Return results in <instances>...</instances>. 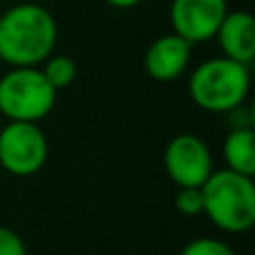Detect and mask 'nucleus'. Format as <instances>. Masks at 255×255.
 <instances>
[{"label": "nucleus", "instance_id": "f257e3e1", "mask_svg": "<svg viewBox=\"0 0 255 255\" xmlns=\"http://www.w3.org/2000/svg\"><path fill=\"white\" fill-rule=\"evenodd\" d=\"M56 40L58 25L43 4L20 2L0 13V61L9 67H40Z\"/></svg>", "mask_w": 255, "mask_h": 255}, {"label": "nucleus", "instance_id": "f03ea898", "mask_svg": "<svg viewBox=\"0 0 255 255\" xmlns=\"http://www.w3.org/2000/svg\"><path fill=\"white\" fill-rule=\"evenodd\" d=\"M251 92V65L215 56L204 61L188 76V94L193 103L211 115H229L244 106Z\"/></svg>", "mask_w": 255, "mask_h": 255}, {"label": "nucleus", "instance_id": "7ed1b4c3", "mask_svg": "<svg viewBox=\"0 0 255 255\" xmlns=\"http://www.w3.org/2000/svg\"><path fill=\"white\" fill-rule=\"evenodd\" d=\"M204 213L213 226L224 233H247L255 224V184L253 177L229 168L213 170L202 186Z\"/></svg>", "mask_w": 255, "mask_h": 255}, {"label": "nucleus", "instance_id": "20e7f679", "mask_svg": "<svg viewBox=\"0 0 255 255\" xmlns=\"http://www.w3.org/2000/svg\"><path fill=\"white\" fill-rule=\"evenodd\" d=\"M56 99L40 67H11L0 76V115L7 121L38 124L52 115Z\"/></svg>", "mask_w": 255, "mask_h": 255}, {"label": "nucleus", "instance_id": "39448f33", "mask_svg": "<svg viewBox=\"0 0 255 255\" xmlns=\"http://www.w3.org/2000/svg\"><path fill=\"white\" fill-rule=\"evenodd\" d=\"M49 143L38 124L7 121L0 130V168L13 177H31L45 166Z\"/></svg>", "mask_w": 255, "mask_h": 255}, {"label": "nucleus", "instance_id": "423d86ee", "mask_svg": "<svg viewBox=\"0 0 255 255\" xmlns=\"http://www.w3.org/2000/svg\"><path fill=\"white\" fill-rule=\"evenodd\" d=\"M163 168L177 188H202L215 170L208 143L190 132H181L168 141L163 150Z\"/></svg>", "mask_w": 255, "mask_h": 255}, {"label": "nucleus", "instance_id": "0eeeda50", "mask_svg": "<svg viewBox=\"0 0 255 255\" xmlns=\"http://www.w3.org/2000/svg\"><path fill=\"white\" fill-rule=\"evenodd\" d=\"M226 13H229L226 0H172V34L181 36L190 45L208 43L215 38Z\"/></svg>", "mask_w": 255, "mask_h": 255}, {"label": "nucleus", "instance_id": "6e6552de", "mask_svg": "<svg viewBox=\"0 0 255 255\" xmlns=\"http://www.w3.org/2000/svg\"><path fill=\"white\" fill-rule=\"evenodd\" d=\"M190 54H193V45L186 43L181 36L172 31L157 36L143 54V70L152 81L172 83L188 70Z\"/></svg>", "mask_w": 255, "mask_h": 255}, {"label": "nucleus", "instance_id": "1a4fd4ad", "mask_svg": "<svg viewBox=\"0 0 255 255\" xmlns=\"http://www.w3.org/2000/svg\"><path fill=\"white\" fill-rule=\"evenodd\" d=\"M215 40L222 49V56L231 61L251 65L255 58V18L247 9L229 11L222 20Z\"/></svg>", "mask_w": 255, "mask_h": 255}, {"label": "nucleus", "instance_id": "9d476101", "mask_svg": "<svg viewBox=\"0 0 255 255\" xmlns=\"http://www.w3.org/2000/svg\"><path fill=\"white\" fill-rule=\"evenodd\" d=\"M226 168L240 175H255V132L253 128H231L222 145Z\"/></svg>", "mask_w": 255, "mask_h": 255}, {"label": "nucleus", "instance_id": "9b49d317", "mask_svg": "<svg viewBox=\"0 0 255 255\" xmlns=\"http://www.w3.org/2000/svg\"><path fill=\"white\" fill-rule=\"evenodd\" d=\"M40 72L47 79V83L52 85L56 92L70 88L76 81V74H79V67H76V61L65 54H56L54 52L49 58H45V63L40 65Z\"/></svg>", "mask_w": 255, "mask_h": 255}, {"label": "nucleus", "instance_id": "f8f14e48", "mask_svg": "<svg viewBox=\"0 0 255 255\" xmlns=\"http://www.w3.org/2000/svg\"><path fill=\"white\" fill-rule=\"evenodd\" d=\"M179 255H235V251L224 242V240L217 238H197L190 240Z\"/></svg>", "mask_w": 255, "mask_h": 255}, {"label": "nucleus", "instance_id": "ddd939ff", "mask_svg": "<svg viewBox=\"0 0 255 255\" xmlns=\"http://www.w3.org/2000/svg\"><path fill=\"white\" fill-rule=\"evenodd\" d=\"M175 208L186 217H199L204 213L202 188H179L175 195Z\"/></svg>", "mask_w": 255, "mask_h": 255}, {"label": "nucleus", "instance_id": "4468645a", "mask_svg": "<svg viewBox=\"0 0 255 255\" xmlns=\"http://www.w3.org/2000/svg\"><path fill=\"white\" fill-rule=\"evenodd\" d=\"M0 255H29L22 238L7 226H0Z\"/></svg>", "mask_w": 255, "mask_h": 255}, {"label": "nucleus", "instance_id": "2eb2a0df", "mask_svg": "<svg viewBox=\"0 0 255 255\" xmlns=\"http://www.w3.org/2000/svg\"><path fill=\"white\" fill-rule=\"evenodd\" d=\"M103 2L115 9H132V7H139L143 0H103Z\"/></svg>", "mask_w": 255, "mask_h": 255}]
</instances>
